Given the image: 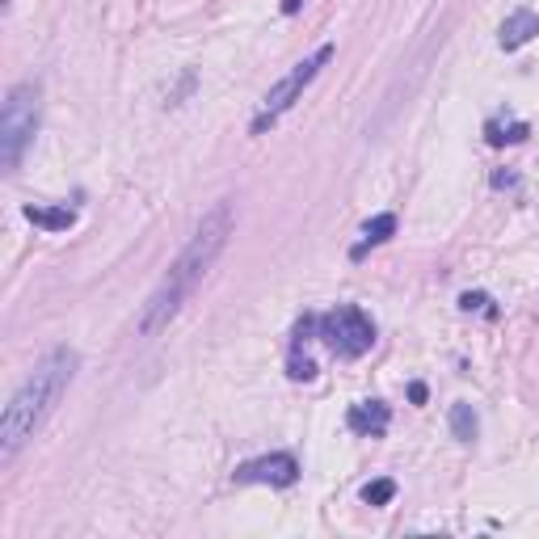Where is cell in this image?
Segmentation results:
<instances>
[{
	"instance_id": "1",
	"label": "cell",
	"mask_w": 539,
	"mask_h": 539,
	"mask_svg": "<svg viewBox=\"0 0 539 539\" xmlns=\"http://www.w3.org/2000/svg\"><path fill=\"white\" fill-rule=\"evenodd\" d=\"M232 203L224 198V203H215L207 215H203V224L194 228L190 236V245L177 253V262L169 266V274L156 283V291L144 299V308H139V321H135V333L139 337H152V333H161L177 312H182V304L194 295V287L207 278V270L219 262V253L228 249V236H232Z\"/></svg>"
},
{
	"instance_id": "2",
	"label": "cell",
	"mask_w": 539,
	"mask_h": 539,
	"mask_svg": "<svg viewBox=\"0 0 539 539\" xmlns=\"http://www.w3.org/2000/svg\"><path fill=\"white\" fill-rule=\"evenodd\" d=\"M76 367H81V354L68 346H55L43 363L26 375V384L9 396L5 417H0V464H9V459L43 430V422L55 413V405L64 401V392L72 388Z\"/></svg>"
},
{
	"instance_id": "3",
	"label": "cell",
	"mask_w": 539,
	"mask_h": 539,
	"mask_svg": "<svg viewBox=\"0 0 539 539\" xmlns=\"http://www.w3.org/2000/svg\"><path fill=\"white\" fill-rule=\"evenodd\" d=\"M38 114H43V89L34 81L13 85L5 97V110H0V161H5V169L22 165V156L38 131Z\"/></svg>"
},
{
	"instance_id": "4",
	"label": "cell",
	"mask_w": 539,
	"mask_h": 539,
	"mask_svg": "<svg viewBox=\"0 0 539 539\" xmlns=\"http://www.w3.org/2000/svg\"><path fill=\"white\" fill-rule=\"evenodd\" d=\"M329 59H333V43H325V47H316L308 59H299V64L283 76V81H278L266 97H262V110H257V118H253V135H262L266 127H274L278 123V118H283L295 102H299V93H304L312 81H316V76H321V68L329 64Z\"/></svg>"
},
{
	"instance_id": "5",
	"label": "cell",
	"mask_w": 539,
	"mask_h": 539,
	"mask_svg": "<svg viewBox=\"0 0 539 539\" xmlns=\"http://www.w3.org/2000/svg\"><path fill=\"white\" fill-rule=\"evenodd\" d=\"M316 333H321V342L337 358H363L375 346V321L358 304H342V308L325 312L316 321Z\"/></svg>"
},
{
	"instance_id": "6",
	"label": "cell",
	"mask_w": 539,
	"mask_h": 539,
	"mask_svg": "<svg viewBox=\"0 0 539 539\" xmlns=\"http://www.w3.org/2000/svg\"><path fill=\"white\" fill-rule=\"evenodd\" d=\"M232 481L236 485H274V489H287V485L299 481V464H295V455L274 451V455H262V459H249V464H241Z\"/></svg>"
},
{
	"instance_id": "7",
	"label": "cell",
	"mask_w": 539,
	"mask_h": 539,
	"mask_svg": "<svg viewBox=\"0 0 539 539\" xmlns=\"http://www.w3.org/2000/svg\"><path fill=\"white\" fill-rule=\"evenodd\" d=\"M388 422H392V409L384 401H358L346 413V426L354 434H363V438H384L388 434Z\"/></svg>"
},
{
	"instance_id": "8",
	"label": "cell",
	"mask_w": 539,
	"mask_h": 539,
	"mask_svg": "<svg viewBox=\"0 0 539 539\" xmlns=\"http://www.w3.org/2000/svg\"><path fill=\"white\" fill-rule=\"evenodd\" d=\"M535 34H539V13L514 9L502 22V30H497V43H502V51H518V47H527Z\"/></svg>"
},
{
	"instance_id": "9",
	"label": "cell",
	"mask_w": 539,
	"mask_h": 539,
	"mask_svg": "<svg viewBox=\"0 0 539 539\" xmlns=\"http://www.w3.org/2000/svg\"><path fill=\"white\" fill-rule=\"evenodd\" d=\"M26 219L34 228H47V232H68L76 224V211L72 207H43V203H30Z\"/></svg>"
},
{
	"instance_id": "10",
	"label": "cell",
	"mask_w": 539,
	"mask_h": 539,
	"mask_svg": "<svg viewBox=\"0 0 539 539\" xmlns=\"http://www.w3.org/2000/svg\"><path fill=\"white\" fill-rule=\"evenodd\" d=\"M531 135V127L523 123V118H489L485 127V139L493 148H506V144H523V139Z\"/></svg>"
},
{
	"instance_id": "11",
	"label": "cell",
	"mask_w": 539,
	"mask_h": 539,
	"mask_svg": "<svg viewBox=\"0 0 539 539\" xmlns=\"http://www.w3.org/2000/svg\"><path fill=\"white\" fill-rule=\"evenodd\" d=\"M388 236H396V215H375V219H367V228H363V241H358V245L350 249V257L358 262V257H367V249L384 245Z\"/></svg>"
},
{
	"instance_id": "12",
	"label": "cell",
	"mask_w": 539,
	"mask_h": 539,
	"mask_svg": "<svg viewBox=\"0 0 539 539\" xmlns=\"http://www.w3.org/2000/svg\"><path fill=\"white\" fill-rule=\"evenodd\" d=\"M476 409L472 405H451V434L459 438V443H472L476 438Z\"/></svg>"
},
{
	"instance_id": "13",
	"label": "cell",
	"mask_w": 539,
	"mask_h": 539,
	"mask_svg": "<svg viewBox=\"0 0 539 539\" xmlns=\"http://www.w3.org/2000/svg\"><path fill=\"white\" fill-rule=\"evenodd\" d=\"M287 375L295 379V384H308V379H316V363H312L308 354L291 350V358H287Z\"/></svg>"
},
{
	"instance_id": "14",
	"label": "cell",
	"mask_w": 539,
	"mask_h": 539,
	"mask_svg": "<svg viewBox=\"0 0 539 539\" xmlns=\"http://www.w3.org/2000/svg\"><path fill=\"white\" fill-rule=\"evenodd\" d=\"M392 497H396V481H388V476H384V481H371V485L363 489V502H367V506H388Z\"/></svg>"
},
{
	"instance_id": "15",
	"label": "cell",
	"mask_w": 539,
	"mask_h": 539,
	"mask_svg": "<svg viewBox=\"0 0 539 539\" xmlns=\"http://www.w3.org/2000/svg\"><path fill=\"white\" fill-rule=\"evenodd\" d=\"M459 308H464V312H485V316H497L493 299H489L485 291H464V295H459Z\"/></svg>"
},
{
	"instance_id": "16",
	"label": "cell",
	"mask_w": 539,
	"mask_h": 539,
	"mask_svg": "<svg viewBox=\"0 0 539 539\" xmlns=\"http://www.w3.org/2000/svg\"><path fill=\"white\" fill-rule=\"evenodd\" d=\"M409 396H413V405H422V401H426V384H413Z\"/></svg>"
},
{
	"instance_id": "17",
	"label": "cell",
	"mask_w": 539,
	"mask_h": 539,
	"mask_svg": "<svg viewBox=\"0 0 539 539\" xmlns=\"http://www.w3.org/2000/svg\"><path fill=\"white\" fill-rule=\"evenodd\" d=\"M493 186H497V190H502V186H514V173H497V177H493Z\"/></svg>"
}]
</instances>
